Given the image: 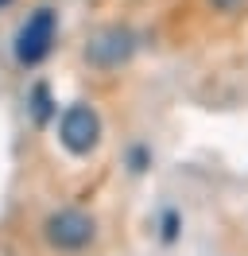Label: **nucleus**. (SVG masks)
I'll list each match as a JSON object with an SVG mask.
<instances>
[{"label":"nucleus","instance_id":"f257e3e1","mask_svg":"<svg viewBox=\"0 0 248 256\" xmlns=\"http://www.w3.org/2000/svg\"><path fill=\"white\" fill-rule=\"evenodd\" d=\"M54 28H58V16L50 8H39L24 20V28L16 32V62L20 66H39L50 54V43H54Z\"/></svg>","mask_w":248,"mask_h":256},{"label":"nucleus","instance_id":"f03ea898","mask_svg":"<svg viewBox=\"0 0 248 256\" xmlns=\"http://www.w3.org/2000/svg\"><path fill=\"white\" fill-rule=\"evenodd\" d=\"M58 140L66 152H74V156H90L97 140H101V116L93 105H70V109L62 112L58 120Z\"/></svg>","mask_w":248,"mask_h":256},{"label":"nucleus","instance_id":"7ed1b4c3","mask_svg":"<svg viewBox=\"0 0 248 256\" xmlns=\"http://www.w3.org/2000/svg\"><path fill=\"white\" fill-rule=\"evenodd\" d=\"M43 233L58 252H82V248L97 237V225H93V218H86L82 210H58V214L46 218Z\"/></svg>","mask_w":248,"mask_h":256},{"label":"nucleus","instance_id":"20e7f679","mask_svg":"<svg viewBox=\"0 0 248 256\" xmlns=\"http://www.w3.org/2000/svg\"><path fill=\"white\" fill-rule=\"evenodd\" d=\"M132 50H136V35L128 28H105L101 35H93V43L86 47V58L101 70H116L120 62L132 58Z\"/></svg>","mask_w":248,"mask_h":256},{"label":"nucleus","instance_id":"39448f33","mask_svg":"<svg viewBox=\"0 0 248 256\" xmlns=\"http://www.w3.org/2000/svg\"><path fill=\"white\" fill-rule=\"evenodd\" d=\"M35 116H39V120L46 116V90H43V86L35 90Z\"/></svg>","mask_w":248,"mask_h":256},{"label":"nucleus","instance_id":"423d86ee","mask_svg":"<svg viewBox=\"0 0 248 256\" xmlns=\"http://www.w3.org/2000/svg\"><path fill=\"white\" fill-rule=\"evenodd\" d=\"M214 4H221V8H232V4H236V0H214Z\"/></svg>","mask_w":248,"mask_h":256},{"label":"nucleus","instance_id":"0eeeda50","mask_svg":"<svg viewBox=\"0 0 248 256\" xmlns=\"http://www.w3.org/2000/svg\"><path fill=\"white\" fill-rule=\"evenodd\" d=\"M4 4H8V0H0V8H4Z\"/></svg>","mask_w":248,"mask_h":256}]
</instances>
